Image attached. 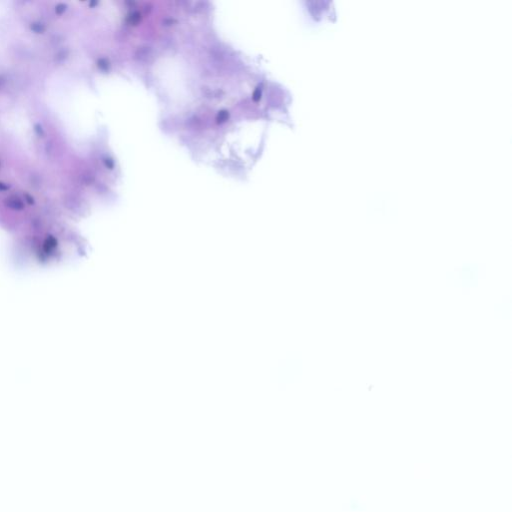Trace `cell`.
Listing matches in <instances>:
<instances>
[{
  "label": "cell",
  "instance_id": "6da1fadb",
  "mask_svg": "<svg viewBox=\"0 0 512 512\" xmlns=\"http://www.w3.org/2000/svg\"><path fill=\"white\" fill-rule=\"evenodd\" d=\"M135 55L163 106L164 128L188 150L228 173L257 161L271 116L268 81L201 19L173 20ZM269 103V102H268Z\"/></svg>",
  "mask_w": 512,
  "mask_h": 512
}]
</instances>
